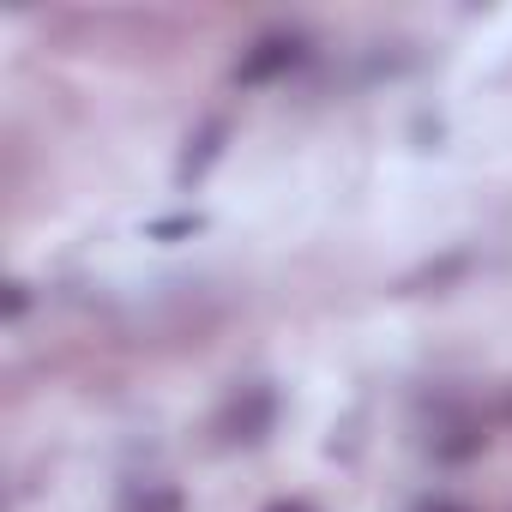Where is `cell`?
Returning a JSON list of instances; mask_svg holds the SVG:
<instances>
[{
	"instance_id": "obj_1",
	"label": "cell",
	"mask_w": 512,
	"mask_h": 512,
	"mask_svg": "<svg viewBox=\"0 0 512 512\" xmlns=\"http://www.w3.org/2000/svg\"><path fill=\"white\" fill-rule=\"evenodd\" d=\"M302 61V43L296 37H260L247 55H241V67H235V79L241 85H266V79H278V73H290Z\"/></svg>"
},
{
	"instance_id": "obj_2",
	"label": "cell",
	"mask_w": 512,
	"mask_h": 512,
	"mask_svg": "<svg viewBox=\"0 0 512 512\" xmlns=\"http://www.w3.org/2000/svg\"><path fill=\"white\" fill-rule=\"evenodd\" d=\"M127 512H175V494H163V488H157V494H145V500L133 494V500H127Z\"/></svg>"
},
{
	"instance_id": "obj_3",
	"label": "cell",
	"mask_w": 512,
	"mask_h": 512,
	"mask_svg": "<svg viewBox=\"0 0 512 512\" xmlns=\"http://www.w3.org/2000/svg\"><path fill=\"white\" fill-rule=\"evenodd\" d=\"M428 512H464V506H428Z\"/></svg>"
},
{
	"instance_id": "obj_4",
	"label": "cell",
	"mask_w": 512,
	"mask_h": 512,
	"mask_svg": "<svg viewBox=\"0 0 512 512\" xmlns=\"http://www.w3.org/2000/svg\"><path fill=\"white\" fill-rule=\"evenodd\" d=\"M272 512H308V506H272Z\"/></svg>"
}]
</instances>
